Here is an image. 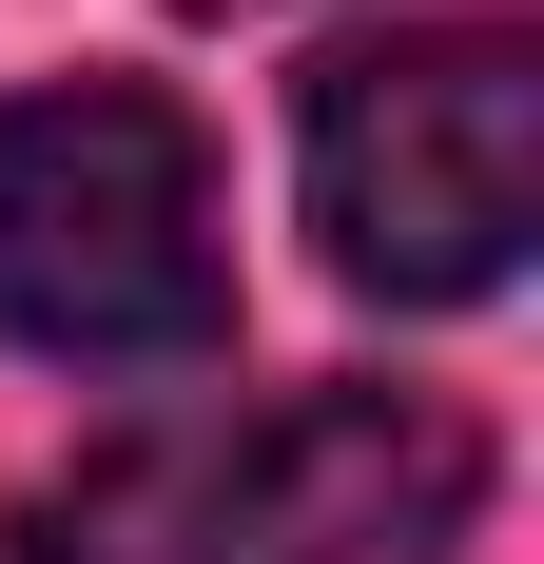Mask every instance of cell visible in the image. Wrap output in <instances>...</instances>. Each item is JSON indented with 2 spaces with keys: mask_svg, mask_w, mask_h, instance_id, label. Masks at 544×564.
Listing matches in <instances>:
<instances>
[{
  "mask_svg": "<svg viewBox=\"0 0 544 564\" xmlns=\"http://www.w3.org/2000/svg\"><path fill=\"white\" fill-rule=\"evenodd\" d=\"M487 409L467 390H233V409H156L98 429L20 507V564H467L487 545Z\"/></svg>",
  "mask_w": 544,
  "mask_h": 564,
  "instance_id": "1",
  "label": "cell"
},
{
  "mask_svg": "<svg viewBox=\"0 0 544 564\" xmlns=\"http://www.w3.org/2000/svg\"><path fill=\"white\" fill-rule=\"evenodd\" d=\"M312 253L370 312H487L544 234V40L525 20H370L292 98Z\"/></svg>",
  "mask_w": 544,
  "mask_h": 564,
  "instance_id": "2",
  "label": "cell"
},
{
  "mask_svg": "<svg viewBox=\"0 0 544 564\" xmlns=\"http://www.w3.org/2000/svg\"><path fill=\"white\" fill-rule=\"evenodd\" d=\"M0 350H40V370L233 350V195L175 78H20L0 98Z\"/></svg>",
  "mask_w": 544,
  "mask_h": 564,
  "instance_id": "3",
  "label": "cell"
}]
</instances>
